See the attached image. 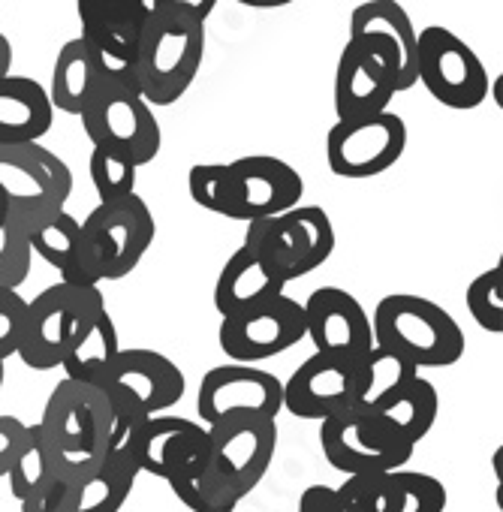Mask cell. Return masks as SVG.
Listing matches in <instances>:
<instances>
[{
    "instance_id": "6da1fadb",
    "label": "cell",
    "mask_w": 503,
    "mask_h": 512,
    "mask_svg": "<svg viewBox=\"0 0 503 512\" xmlns=\"http://www.w3.org/2000/svg\"><path fill=\"white\" fill-rule=\"evenodd\" d=\"M214 0L190 4V0H154L142 25L139 58H136V91L151 109L178 103L205 55V19Z\"/></svg>"
},
{
    "instance_id": "7a4b0ae2",
    "label": "cell",
    "mask_w": 503,
    "mask_h": 512,
    "mask_svg": "<svg viewBox=\"0 0 503 512\" xmlns=\"http://www.w3.org/2000/svg\"><path fill=\"white\" fill-rule=\"evenodd\" d=\"M43 443L49 446L55 479L79 485L91 479L112 455V407L94 386L61 380L37 422Z\"/></svg>"
},
{
    "instance_id": "3957f363",
    "label": "cell",
    "mask_w": 503,
    "mask_h": 512,
    "mask_svg": "<svg viewBox=\"0 0 503 512\" xmlns=\"http://www.w3.org/2000/svg\"><path fill=\"white\" fill-rule=\"evenodd\" d=\"M374 347L407 359L416 371L449 368L464 356V332L455 317L425 296L392 293L380 299L374 320Z\"/></svg>"
},
{
    "instance_id": "277c9868",
    "label": "cell",
    "mask_w": 503,
    "mask_h": 512,
    "mask_svg": "<svg viewBox=\"0 0 503 512\" xmlns=\"http://www.w3.org/2000/svg\"><path fill=\"white\" fill-rule=\"evenodd\" d=\"M73 193V169L43 142L0 145V196L7 223L25 235L67 211Z\"/></svg>"
},
{
    "instance_id": "5b68a950",
    "label": "cell",
    "mask_w": 503,
    "mask_h": 512,
    "mask_svg": "<svg viewBox=\"0 0 503 512\" xmlns=\"http://www.w3.org/2000/svg\"><path fill=\"white\" fill-rule=\"evenodd\" d=\"M100 392L112 407V443L118 449L142 422L163 416L184 398L187 377L157 350H121Z\"/></svg>"
},
{
    "instance_id": "8992f818",
    "label": "cell",
    "mask_w": 503,
    "mask_h": 512,
    "mask_svg": "<svg viewBox=\"0 0 503 512\" xmlns=\"http://www.w3.org/2000/svg\"><path fill=\"white\" fill-rule=\"evenodd\" d=\"M103 311L106 299L100 287H73L61 281L46 287L37 299L28 302L25 338L16 356L31 371L61 368L64 356L100 320Z\"/></svg>"
},
{
    "instance_id": "52a82bcc",
    "label": "cell",
    "mask_w": 503,
    "mask_h": 512,
    "mask_svg": "<svg viewBox=\"0 0 503 512\" xmlns=\"http://www.w3.org/2000/svg\"><path fill=\"white\" fill-rule=\"evenodd\" d=\"M154 235V214L139 193L97 205L82 223V253L91 284L100 287L103 281L127 278L154 244Z\"/></svg>"
},
{
    "instance_id": "ba28073f",
    "label": "cell",
    "mask_w": 503,
    "mask_h": 512,
    "mask_svg": "<svg viewBox=\"0 0 503 512\" xmlns=\"http://www.w3.org/2000/svg\"><path fill=\"white\" fill-rule=\"evenodd\" d=\"M244 247L290 284L317 272L335 253V226L320 205H296L287 214L247 223Z\"/></svg>"
},
{
    "instance_id": "9c48e42d",
    "label": "cell",
    "mask_w": 503,
    "mask_h": 512,
    "mask_svg": "<svg viewBox=\"0 0 503 512\" xmlns=\"http://www.w3.org/2000/svg\"><path fill=\"white\" fill-rule=\"evenodd\" d=\"M446 109L470 112L488 97V70L479 55L449 28L428 25L416 34V85Z\"/></svg>"
},
{
    "instance_id": "30bf717a",
    "label": "cell",
    "mask_w": 503,
    "mask_h": 512,
    "mask_svg": "<svg viewBox=\"0 0 503 512\" xmlns=\"http://www.w3.org/2000/svg\"><path fill=\"white\" fill-rule=\"evenodd\" d=\"M305 178L287 160L272 154H250L226 163V187L220 217L257 223L302 205Z\"/></svg>"
},
{
    "instance_id": "8fae6325",
    "label": "cell",
    "mask_w": 503,
    "mask_h": 512,
    "mask_svg": "<svg viewBox=\"0 0 503 512\" xmlns=\"http://www.w3.org/2000/svg\"><path fill=\"white\" fill-rule=\"evenodd\" d=\"M82 43L109 85L136 88V58L148 0H79Z\"/></svg>"
},
{
    "instance_id": "7c38bea8",
    "label": "cell",
    "mask_w": 503,
    "mask_h": 512,
    "mask_svg": "<svg viewBox=\"0 0 503 512\" xmlns=\"http://www.w3.org/2000/svg\"><path fill=\"white\" fill-rule=\"evenodd\" d=\"M82 127L94 148H106L130 160L136 169L151 163L163 145L160 121L136 88L106 85L85 109Z\"/></svg>"
},
{
    "instance_id": "4fadbf2b",
    "label": "cell",
    "mask_w": 503,
    "mask_h": 512,
    "mask_svg": "<svg viewBox=\"0 0 503 512\" xmlns=\"http://www.w3.org/2000/svg\"><path fill=\"white\" fill-rule=\"evenodd\" d=\"M407 151V124L398 112L362 121H335L326 136L329 172L347 181H368L392 169Z\"/></svg>"
},
{
    "instance_id": "5bb4252c",
    "label": "cell",
    "mask_w": 503,
    "mask_h": 512,
    "mask_svg": "<svg viewBox=\"0 0 503 512\" xmlns=\"http://www.w3.org/2000/svg\"><path fill=\"white\" fill-rule=\"evenodd\" d=\"M320 446L326 461L344 476L404 470L416 449L398 440L374 416H359L350 410L320 422Z\"/></svg>"
},
{
    "instance_id": "9a60e30c",
    "label": "cell",
    "mask_w": 503,
    "mask_h": 512,
    "mask_svg": "<svg viewBox=\"0 0 503 512\" xmlns=\"http://www.w3.org/2000/svg\"><path fill=\"white\" fill-rule=\"evenodd\" d=\"M208 431V458L238 500L254 491L269 473L278 449V422L272 419H223Z\"/></svg>"
},
{
    "instance_id": "2e32d148",
    "label": "cell",
    "mask_w": 503,
    "mask_h": 512,
    "mask_svg": "<svg viewBox=\"0 0 503 512\" xmlns=\"http://www.w3.org/2000/svg\"><path fill=\"white\" fill-rule=\"evenodd\" d=\"M196 410L205 428L238 416L275 422L284 410V383L254 365H217L199 383Z\"/></svg>"
},
{
    "instance_id": "e0dca14e",
    "label": "cell",
    "mask_w": 503,
    "mask_h": 512,
    "mask_svg": "<svg viewBox=\"0 0 503 512\" xmlns=\"http://www.w3.org/2000/svg\"><path fill=\"white\" fill-rule=\"evenodd\" d=\"M305 338H311L317 356L356 368L374 350L371 317L359 299L341 287H320L302 302Z\"/></svg>"
},
{
    "instance_id": "ac0fdd59",
    "label": "cell",
    "mask_w": 503,
    "mask_h": 512,
    "mask_svg": "<svg viewBox=\"0 0 503 512\" xmlns=\"http://www.w3.org/2000/svg\"><path fill=\"white\" fill-rule=\"evenodd\" d=\"M398 94L395 61L371 40H347L335 70L338 121H362L389 112Z\"/></svg>"
},
{
    "instance_id": "d6986e66",
    "label": "cell",
    "mask_w": 503,
    "mask_h": 512,
    "mask_svg": "<svg viewBox=\"0 0 503 512\" xmlns=\"http://www.w3.org/2000/svg\"><path fill=\"white\" fill-rule=\"evenodd\" d=\"M305 338V311L302 302L287 293L275 302L247 311L232 320H220L217 341L220 350L235 359V365H254L263 359H275L293 350Z\"/></svg>"
},
{
    "instance_id": "ffe728a7",
    "label": "cell",
    "mask_w": 503,
    "mask_h": 512,
    "mask_svg": "<svg viewBox=\"0 0 503 512\" xmlns=\"http://www.w3.org/2000/svg\"><path fill=\"white\" fill-rule=\"evenodd\" d=\"M335 494L344 512H443L449 503L446 485L419 470L347 476Z\"/></svg>"
},
{
    "instance_id": "44dd1931",
    "label": "cell",
    "mask_w": 503,
    "mask_h": 512,
    "mask_svg": "<svg viewBox=\"0 0 503 512\" xmlns=\"http://www.w3.org/2000/svg\"><path fill=\"white\" fill-rule=\"evenodd\" d=\"M121 449L130 452L139 473L169 482L178 470L208 452V431L202 422H190L184 416H154L142 422Z\"/></svg>"
},
{
    "instance_id": "7402d4cb",
    "label": "cell",
    "mask_w": 503,
    "mask_h": 512,
    "mask_svg": "<svg viewBox=\"0 0 503 512\" xmlns=\"http://www.w3.org/2000/svg\"><path fill=\"white\" fill-rule=\"evenodd\" d=\"M350 395L353 368L314 353L284 383V410H290L299 419L326 422L350 410Z\"/></svg>"
},
{
    "instance_id": "603a6c76",
    "label": "cell",
    "mask_w": 503,
    "mask_h": 512,
    "mask_svg": "<svg viewBox=\"0 0 503 512\" xmlns=\"http://www.w3.org/2000/svg\"><path fill=\"white\" fill-rule=\"evenodd\" d=\"M347 40H371L395 61L398 94L416 85V28L401 4H392V0L359 4L350 16Z\"/></svg>"
},
{
    "instance_id": "cb8c5ba5",
    "label": "cell",
    "mask_w": 503,
    "mask_h": 512,
    "mask_svg": "<svg viewBox=\"0 0 503 512\" xmlns=\"http://www.w3.org/2000/svg\"><path fill=\"white\" fill-rule=\"evenodd\" d=\"M284 290H287V281L269 263H263L254 250H247L241 244L217 275L214 308L220 320H232V317H241L247 311H257L275 302L278 296H284Z\"/></svg>"
},
{
    "instance_id": "d4e9b609",
    "label": "cell",
    "mask_w": 503,
    "mask_h": 512,
    "mask_svg": "<svg viewBox=\"0 0 503 512\" xmlns=\"http://www.w3.org/2000/svg\"><path fill=\"white\" fill-rule=\"evenodd\" d=\"M55 124V109L40 82L28 76L0 79V145L40 142Z\"/></svg>"
},
{
    "instance_id": "484cf974",
    "label": "cell",
    "mask_w": 503,
    "mask_h": 512,
    "mask_svg": "<svg viewBox=\"0 0 503 512\" xmlns=\"http://www.w3.org/2000/svg\"><path fill=\"white\" fill-rule=\"evenodd\" d=\"M416 377H422L407 359L374 347L356 368H353V395L350 413L359 416H380Z\"/></svg>"
},
{
    "instance_id": "4316f807",
    "label": "cell",
    "mask_w": 503,
    "mask_h": 512,
    "mask_svg": "<svg viewBox=\"0 0 503 512\" xmlns=\"http://www.w3.org/2000/svg\"><path fill=\"white\" fill-rule=\"evenodd\" d=\"M106 85L109 82L103 79L100 67L94 64L88 46L82 43V37H76L61 46L58 61L52 67V85L46 94H49L52 109L82 118L85 109L100 97V91Z\"/></svg>"
},
{
    "instance_id": "83f0119b",
    "label": "cell",
    "mask_w": 503,
    "mask_h": 512,
    "mask_svg": "<svg viewBox=\"0 0 503 512\" xmlns=\"http://www.w3.org/2000/svg\"><path fill=\"white\" fill-rule=\"evenodd\" d=\"M31 253H37L40 260H46L52 269H58L61 284L73 287H94L85 269V253H82V223L70 214L61 211L40 229L28 232Z\"/></svg>"
},
{
    "instance_id": "f1b7e54d",
    "label": "cell",
    "mask_w": 503,
    "mask_h": 512,
    "mask_svg": "<svg viewBox=\"0 0 503 512\" xmlns=\"http://www.w3.org/2000/svg\"><path fill=\"white\" fill-rule=\"evenodd\" d=\"M121 356V341H118V329L115 320L109 314V308L100 314V320L76 341V347L64 356L61 371L67 374L64 380L73 383H85L94 389H103L106 377L112 374L115 362Z\"/></svg>"
},
{
    "instance_id": "f546056e",
    "label": "cell",
    "mask_w": 503,
    "mask_h": 512,
    "mask_svg": "<svg viewBox=\"0 0 503 512\" xmlns=\"http://www.w3.org/2000/svg\"><path fill=\"white\" fill-rule=\"evenodd\" d=\"M139 479V467L127 449H112L106 464L85 482L76 485L73 512H121L133 485Z\"/></svg>"
},
{
    "instance_id": "4dcf8cb0",
    "label": "cell",
    "mask_w": 503,
    "mask_h": 512,
    "mask_svg": "<svg viewBox=\"0 0 503 512\" xmlns=\"http://www.w3.org/2000/svg\"><path fill=\"white\" fill-rule=\"evenodd\" d=\"M440 413V395L437 386L425 377H416L380 416H374L383 428H389L398 440L419 446L437 422Z\"/></svg>"
},
{
    "instance_id": "1f68e13d",
    "label": "cell",
    "mask_w": 503,
    "mask_h": 512,
    "mask_svg": "<svg viewBox=\"0 0 503 512\" xmlns=\"http://www.w3.org/2000/svg\"><path fill=\"white\" fill-rule=\"evenodd\" d=\"M169 488L190 512H235V506L241 503L232 494V488L220 479V473L211 467L208 452L190 461L184 470H178L169 479Z\"/></svg>"
},
{
    "instance_id": "d6a6232c",
    "label": "cell",
    "mask_w": 503,
    "mask_h": 512,
    "mask_svg": "<svg viewBox=\"0 0 503 512\" xmlns=\"http://www.w3.org/2000/svg\"><path fill=\"white\" fill-rule=\"evenodd\" d=\"M55 482V467H52V455H49V446L43 443L40 437V428L37 422L31 425V437H28V446L25 452L19 455V461L13 464L10 470V491L13 497L22 503L28 497H37L43 488H49Z\"/></svg>"
},
{
    "instance_id": "836d02e7",
    "label": "cell",
    "mask_w": 503,
    "mask_h": 512,
    "mask_svg": "<svg viewBox=\"0 0 503 512\" xmlns=\"http://www.w3.org/2000/svg\"><path fill=\"white\" fill-rule=\"evenodd\" d=\"M88 169H91V181H94V190L100 196V205L121 202V199L136 193V172L139 169L130 160H124L106 148H94Z\"/></svg>"
},
{
    "instance_id": "e575fe53",
    "label": "cell",
    "mask_w": 503,
    "mask_h": 512,
    "mask_svg": "<svg viewBox=\"0 0 503 512\" xmlns=\"http://www.w3.org/2000/svg\"><path fill=\"white\" fill-rule=\"evenodd\" d=\"M467 311L479 329L503 335V269L491 266L467 287Z\"/></svg>"
},
{
    "instance_id": "d590c367",
    "label": "cell",
    "mask_w": 503,
    "mask_h": 512,
    "mask_svg": "<svg viewBox=\"0 0 503 512\" xmlns=\"http://www.w3.org/2000/svg\"><path fill=\"white\" fill-rule=\"evenodd\" d=\"M31 263H34V253H31L28 235L19 226L4 223V229H0V293L4 290L19 293V287L31 275Z\"/></svg>"
},
{
    "instance_id": "8d00e7d4",
    "label": "cell",
    "mask_w": 503,
    "mask_h": 512,
    "mask_svg": "<svg viewBox=\"0 0 503 512\" xmlns=\"http://www.w3.org/2000/svg\"><path fill=\"white\" fill-rule=\"evenodd\" d=\"M28 323V299L19 293H0V365L19 353Z\"/></svg>"
},
{
    "instance_id": "74e56055",
    "label": "cell",
    "mask_w": 503,
    "mask_h": 512,
    "mask_svg": "<svg viewBox=\"0 0 503 512\" xmlns=\"http://www.w3.org/2000/svg\"><path fill=\"white\" fill-rule=\"evenodd\" d=\"M31 437V425H25L16 416H0V479L10 476L13 464L25 452Z\"/></svg>"
},
{
    "instance_id": "f35d334b",
    "label": "cell",
    "mask_w": 503,
    "mask_h": 512,
    "mask_svg": "<svg viewBox=\"0 0 503 512\" xmlns=\"http://www.w3.org/2000/svg\"><path fill=\"white\" fill-rule=\"evenodd\" d=\"M73 503H76V485L55 479L37 497L22 500V512H73Z\"/></svg>"
},
{
    "instance_id": "ab89813d",
    "label": "cell",
    "mask_w": 503,
    "mask_h": 512,
    "mask_svg": "<svg viewBox=\"0 0 503 512\" xmlns=\"http://www.w3.org/2000/svg\"><path fill=\"white\" fill-rule=\"evenodd\" d=\"M296 512H344V509H341L338 494H335L332 485H311L299 497V509Z\"/></svg>"
},
{
    "instance_id": "60d3db41",
    "label": "cell",
    "mask_w": 503,
    "mask_h": 512,
    "mask_svg": "<svg viewBox=\"0 0 503 512\" xmlns=\"http://www.w3.org/2000/svg\"><path fill=\"white\" fill-rule=\"evenodd\" d=\"M10 67H13V43L10 37L0 34V79L10 76Z\"/></svg>"
},
{
    "instance_id": "b9f144b4",
    "label": "cell",
    "mask_w": 503,
    "mask_h": 512,
    "mask_svg": "<svg viewBox=\"0 0 503 512\" xmlns=\"http://www.w3.org/2000/svg\"><path fill=\"white\" fill-rule=\"evenodd\" d=\"M7 223V205H4V196H0V229Z\"/></svg>"
},
{
    "instance_id": "7bdbcfd3",
    "label": "cell",
    "mask_w": 503,
    "mask_h": 512,
    "mask_svg": "<svg viewBox=\"0 0 503 512\" xmlns=\"http://www.w3.org/2000/svg\"><path fill=\"white\" fill-rule=\"evenodd\" d=\"M4 377H7V371H4V365H0V389H4Z\"/></svg>"
}]
</instances>
